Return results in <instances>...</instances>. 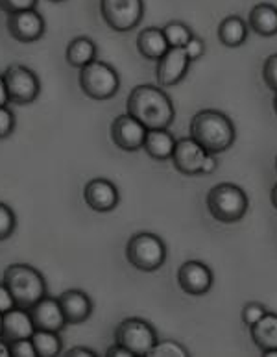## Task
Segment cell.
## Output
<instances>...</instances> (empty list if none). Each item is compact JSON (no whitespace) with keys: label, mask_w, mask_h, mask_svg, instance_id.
I'll return each instance as SVG.
<instances>
[{"label":"cell","mask_w":277,"mask_h":357,"mask_svg":"<svg viewBox=\"0 0 277 357\" xmlns=\"http://www.w3.org/2000/svg\"><path fill=\"white\" fill-rule=\"evenodd\" d=\"M126 109L132 117H135L146 130H168L174 119L176 109L171 96L157 86H137L129 93L126 100Z\"/></svg>","instance_id":"1"},{"label":"cell","mask_w":277,"mask_h":357,"mask_svg":"<svg viewBox=\"0 0 277 357\" xmlns=\"http://www.w3.org/2000/svg\"><path fill=\"white\" fill-rule=\"evenodd\" d=\"M191 137L213 154L231 149L237 132L235 124L225 113L219 109H202L191 121Z\"/></svg>","instance_id":"2"},{"label":"cell","mask_w":277,"mask_h":357,"mask_svg":"<svg viewBox=\"0 0 277 357\" xmlns=\"http://www.w3.org/2000/svg\"><path fill=\"white\" fill-rule=\"evenodd\" d=\"M2 282L6 283V287L10 289L11 296L15 300V305L21 310H30L48 294L43 274L26 263L10 265L4 271Z\"/></svg>","instance_id":"3"},{"label":"cell","mask_w":277,"mask_h":357,"mask_svg":"<svg viewBox=\"0 0 277 357\" xmlns=\"http://www.w3.org/2000/svg\"><path fill=\"white\" fill-rule=\"evenodd\" d=\"M248 195L235 183H219L207 192V209L213 219L224 224L239 222L248 213Z\"/></svg>","instance_id":"4"},{"label":"cell","mask_w":277,"mask_h":357,"mask_svg":"<svg viewBox=\"0 0 277 357\" xmlns=\"http://www.w3.org/2000/svg\"><path fill=\"white\" fill-rule=\"evenodd\" d=\"M126 259L141 272L159 271L166 261V245L159 235L141 231L128 241Z\"/></svg>","instance_id":"5"},{"label":"cell","mask_w":277,"mask_h":357,"mask_svg":"<svg viewBox=\"0 0 277 357\" xmlns=\"http://www.w3.org/2000/svg\"><path fill=\"white\" fill-rule=\"evenodd\" d=\"M78 84L80 89L93 100H109L120 89V78L117 70L100 59H95L93 63L80 69Z\"/></svg>","instance_id":"6"},{"label":"cell","mask_w":277,"mask_h":357,"mask_svg":"<svg viewBox=\"0 0 277 357\" xmlns=\"http://www.w3.org/2000/svg\"><path fill=\"white\" fill-rule=\"evenodd\" d=\"M2 76H4L6 89L10 96V104L28 106L38 100L39 93H41V80L32 69H28L21 63H13L4 70Z\"/></svg>","instance_id":"7"},{"label":"cell","mask_w":277,"mask_h":357,"mask_svg":"<svg viewBox=\"0 0 277 357\" xmlns=\"http://www.w3.org/2000/svg\"><path fill=\"white\" fill-rule=\"evenodd\" d=\"M115 342L132 350L135 356H148L150 350L157 342V333H155V328L150 324L148 320L129 317V319H124L117 326Z\"/></svg>","instance_id":"8"},{"label":"cell","mask_w":277,"mask_h":357,"mask_svg":"<svg viewBox=\"0 0 277 357\" xmlns=\"http://www.w3.org/2000/svg\"><path fill=\"white\" fill-rule=\"evenodd\" d=\"M102 19L115 32H129L141 24L144 15L143 0H100Z\"/></svg>","instance_id":"9"},{"label":"cell","mask_w":277,"mask_h":357,"mask_svg":"<svg viewBox=\"0 0 277 357\" xmlns=\"http://www.w3.org/2000/svg\"><path fill=\"white\" fill-rule=\"evenodd\" d=\"M6 28L17 43L30 45L43 38L47 32V22L38 10H24L8 15Z\"/></svg>","instance_id":"10"},{"label":"cell","mask_w":277,"mask_h":357,"mask_svg":"<svg viewBox=\"0 0 277 357\" xmlns=\"http://www.w3.org/2000/svg\"><path fill=\"white\" fill-rule=\"evenodd\" d=\"M146 126L141 124L129 113L118 115L111 123V141L124 152H137L143 149L146 137Z\"/></svg>","instance_id":"11"},{"label":"cell","mask_w":277,"mask_h":357,"mask_svg":"<svg viewBox=\"0 0 277 357\" xmlns=\"http://www.w3.org/2000/svg\"><path fill=\"white\" fill-rule=\"evenodd\" d=\"M205 154H207V150L198 141H194L192 137H183L176 141L171 161L177 172H182L185 176H194V174H202Z\"/></svg>","instance_id":"12"},{"label":"cell","mask_w":277,"mask_h":357,"mask_svg":"<svg viewBox=\"0 0 277 357\" xmlns=\"http://www.w3.org/2000/svg\"><path fill=\"white\" fill-rule=\"evenodd\" d=\"M191 59L187 58L183 48H168L161 59H157L155 76L161 87H174L185 78Z\"/></svg>","instance_id":"13"},{"label":"cell","mask_w":277,"mask_h":357,"mask_svg":"<svg viewBox=\"0 0 277 357\" xmlns=\"http://www.w3.org/2000/svg\"><path fill=\"white\" fill-rule=\"evenodd\" d=\"M84 200L93 211L109 213L118 206L120 195L113 181L106 180V178H95L84 187Z\"/></svg>","instance_id":"14"},{"label":"cell","mask_w":277,"mask_h":357,"mask_svg":"<svg viewBox=\"0 0 277 357\" xmlns=\"http://www.w3.org/2000/svg\"><path fill=\"white\" fill-rule=\"evenodd\" d=\"M177 283L187 294L202 296L213 287V272L202 261H187L177 272Z\"/></svg>","instance_id":"15"},{"label":"cell","mask_w":277,"mask_h":357,"mask_svg":"<svg viewBox=\"0 0 277 357\" xmlns=\"http://www.w3.org/2000/svg\"><path fill=\"white\" fill-rule=\"evenodd\" d=\"M30 317H32V322L35 326V330H47V331H61L67 328V319H65V313L61 310V304H59L58 298H52V296H45L43 300H39L38 304L30 307Z\"/></svg>","instance_id":"16"},{"label":"cell","mask_w":277,"mask_h":357,"mask_svg":"<svg viewBox=\"0 0 277 357\" xmlns=\"http://www.w3.org/2000/svg\"><path fill=\"white\" fill-rule=\"evenodd\" d=\"M61 310L65 313L67 324H81L86 322L93 314V300L89 298V294L80 291V289H69L58 296Z\"/></svg>","instance_id":"17"},{"label":"cell","mask_w":277,"mask_h":357,"mask_svg":"<svg viewBox=\"0 0 277 357\" xmlns=\"http://www.w3.org/2000/svg\"><path fill=\"white\" fill-rule=\"evenodd\" d=\"M35 326L32 322L30 311L13 307L2 317V339L6 342L19 341V339H32Z\"/></svg>","instance_id":"18"},{"label":"cell","mask_w":277,"mask_h":357,"mask_svg":"<svg viewBox=\"0 0 277 357\" xmlns=\"http://www.w3.org/2000/svg\"><path fill=\"white\" fill-rule=\"evenodd\" d=\"M168 43H166L165 33H163V28H144L141 30L137 36V50L138 54L146 59H161L168 50Z\"/></svg>","instance_id":"19"},{"label":"cell","mask_w":277,"mask_h":357,"mask_svg":"<svg viewBox=\"0 0 277 357\" xmlns=\"http://www.w3.org/2000/svg\"><path fill=\"white\" fill-rule=\"evenodd\" d=\"M174 146H176V139H174V135L168 130H148L146 132L143 149L152 160H171Z\"/></svg>","instance_id":"20"},{"label":"cell","mask_w":277,"mask_h":357,"mask_svg":"<svg viewBox=\"0 0 277 357\" xmlns=\"http://www.w3.org/2000/svg\"><path fill=\"white\" fill-rule=\"evenodd\" d=\"M251 341L261 352L277 350V313H268L259 322L250 326Z\"/></svg>","instance_id":"21"},{"label":"cell","mask_w":277,"mask_h":357,"mask_svg":"<svg viewBox=\"0 0 277 357\" xmlns=\"http://www.w3.org/2000/svg\"><path fill=\"white\" fill-rule=\"evenodd\" d=\"M96 54H98V48L96 43L91 38H86V36H80V38H74L67 45V50H65V59L70 67L74 69H84L89 63H93L96 59Z\"/></svg>","instance_id":"22"},{"label":"cell","mask_w":277,"mask_h":357,"mask_svg":"<svg viewBox=\"0 0 277 357\" xmlns=\"http://www.w3.org/2000/svg\"><path fill=\"white\" fill-rule=\"evenodd\" d=\"M250 28L262 38L277 36V6L261 2L250 11Z\"/></svg>","instance_id":"23"},{"label":"cell","mask_w":277,"mask_h":357,"mask_svg":"<svg viewBox=\"0 0 277 357\" xmlns=\"http://www.w3.org/2000/svg\"><path fill=\"white\" fill-rule=\"evenodd\" d=\"M219 39L224 47L237 48L248 39V24L239 15L225 17L219 24Z\"/></svg>","instance_id":"24"},{"label":"cell","mask_w":277,"mask_h":357,"mask_svg":"<svg viewBox=\"0 0 277 357\" xmlns=\"http://www.w3.org/2000/svg\"><path fill=\"white\" fill-rule=\"evenodd\" d=\"M32 342L35 347L38 356L52 357L61 354L63 341L59 337V331H47V330H35L32 335Z\"/></svg>","instance_id":"25"},{"label":"cell","mask_w":277,"mask_h":357,"mask_svg":"<svg viewBox=\"0 0 277 357\" xmlns=\"http://www.w3.org/2000/svg\"><path fill=\"white\" fill-rule=\"evenodd\" d=\"M163 33H165V39L171 48H183L189 41L192 39V30L187 26L185 22L180 21H171L166 22L163 26Z\"/></svg>","instance_id":"26"},{"label":"cell","mask_w":277,"mask_h":357,"mask_svg":"<svg viewBox=\"0 0 277 357\" xmlns=\"http://www.w3.org/2000/svg\"><path fill=\"white\" fill-rule=\"evenodd\" d=\"M150 357H187L189 356V350L185 347H182L177 341H157L154 344V348L150 350Z\"/></svg>","instance_id":"27"},{"label":"cell","mask_w":277,"mask_h":357,"mask_svg":"<svg viewBox=\"0 0 277 357\" xmlns=\"http://www.w3.org/2000/svg\"><path fill=\"white\" fill-rule=\"evenodd\" d=\"M17 228V217L10 206L0 202V241L10 239L11 235L15 234Z\"/></svg>","instance_id":"28"},{"label":"cell","mask_w":277,"mask_h":357,"mask_svg":"<svg viewBox=\"0 0 277 357\" xmlns=\"http://www.w3.org/2000/svg\"><path fill=\"white\" fill-rule=\"evenodd\" d=\"M39 0H0V11L6 15L24 10H38Z\"/></svg>","instance_id":"29"},{"label":"cell","mask_w":277,"mask_h":357,"mask_svg":"<svg viewBox=\"0 0 277 357\" xmlns=\"http://www.w3.org/2000/svg\"><path fill=\"white\" fill-rule=\"evenodd\" d=\"M262 80H264L268 89L277 93V54L268 56L264 65H262Z\"/></svg>","instance_id":"30"},{"label":"cell","mask_w":277,"mask_h":357,"mask_svg":"<svg viewBox=\"0 0 277 357\" xmlns=\"http://www.w3.org/2000/svg\"><path fill=\"white\" fill-rule=\"evenodd\" d=\"M15 113L8 106H0V139H8L15 132Z\"/></svg>","instance_id":"31"},{"label":"cell","mask_w":277,"mask_h":357,"mask_svg":"<svg viewBox=\"0 0 277 357\" xmlns=\"http://www.w3.org/2000/svg\"><path fill=\"white\" fill-rule=\"evenodd\" d=\"M264 314H267L264 305L257 304V302H250V304H246L244 307H242V322L250 328V326H253L255 322H259Z\"/></svg>","instance_id":"32"},{"label":"cell","mask_w":277,"mask_h":357,"mask_svg":"<svg viewBox=\"0 0 277 357\" xmlns=\"http://www.w3.org/2000/svg\"><path fill=\"white\" fill-rule=\"evenodd\" d=\"M8 344H10L11 356H15V357H35L38 356L32 339H19V341H11V342H8Z\"/></svg>","instance_id":"33"},{"label":"cell","mask_w":277,"mask_h":357,"mask_svg":"<svg viewBox=\"0 0 277 357\" xmlns=\"http://www.w3.org/2000/svg\"><path fill=\"white\" fill-rule=\"evenodd\" d=\"M183 50H185L187 58L194 61V59H200L203 56V52H205V43L200 38H196V36H192V39L183 47Z\"/></svg>","instance_id":"34"},{"label":"cell","mask_w":277,"mask_h":357,"mask_svg":"<svg viewBox=\"0 0 277 357\" xmlns=\"http://www.w3.org/2000/svg\"><path fill=\"white\" fill-rule=\"evenodd\" d=\"M13 307H17V305L13 296H11L10 289L6 287L4 282H0V313H8V311H11Z\"/></svg>","instance_id":"35"},{"label":"cell","mask_w":277,"mask_h":357,"mask_svg":"<svg viewBox=\"0 0 277 357\" xmlns=\"http://www.w3.org/2000/svg\"><path fill=\"white\" fill-rule=\"evenodd\" d=\"M216 169H219V160H216V154H213V152H207V154H205V160H203L202 174H213Z\"/></svg>","instance_id":"36"},{"label":"cell","mask_w":277,"mask_h":357,"mask_svg":"<svg viewBox=\"0 0 277 357\" xmlns=\"http://www.w3.org/2000/svg\"><path fill=\"white\" fill-rule=\"evenodd\" d=\"M107 357H134L135 354L132 352V350H128L126 347H122V344H118V342H115L113 347L107 348L106 352Z\"/></svg>","instance_id":"37"},{"label":"cell","mask_w":277,"mask_h":357,"mask_svg":"<svg viewBox=\"0 0 277 357\" xmlns=\"http://www.w3.org/2000/svg\"><path fill=\"white\" fill-rule=\"evenodd\" d=\"M65 356L67 357H95L96 352L95 350H91V348L74 347V348H70V350H67V352H65Z\"/></svg>","instance_id":"38"},{"label":"cell","mask_w":277,"mask_h":357,"mask_svg":"<svg viewBox=\"0 0 277 357\" xmlns=\"http://www.w3.org/2000/svg\"><path fill=\"white\" fill-rule=\"evenodd\" d=\"M10 104V96H8V89H6L4 76L0 75V106H8Z\"/></svg>","instance_id":"39"},{"label":"cell","mask_w":277,"mask_h":357,"mask_svg":"<svg viewBox=\"0 0 277 357\" xmlns=\"http://www.w3.org/2000/svg\"><path fill=\"white\" fill-rule=\"evenodd\" d=\"M8 356H11L10 344H8V342H6L4 339L0 337V357H8Z\"/></svg>","instance_id":"40"},{"label":"cell","mask_w":277,"mask_h":357,"mask_svg":"<svg viewBox=\"0 0 277 357\" xmlns=\"http://www.w3.org/2000/svg\"><path fill=\"white\" fill-rule=\"evenodd\" d=\"M270 198H272V204H274V208L277 209V183H276V185L272 187V192H270Z\"/></svg>","instance_id":"41"},{"label":"cell","mask_w":277,"mask_h":357,"mask_svg":"<svg viewBox=\"0 0 277 357\" xmlns=\"http://www.w3.org/2000/svg\"><path fill=\"white\" fill-rule=\"evenodd\" d=\"M264 357H277V350H268V352H262Z\"/></svg>","instance_id":"42"},{"label":"cell","mask_w":277,"mask_h":357,"mask_svg":"<svg viewBox=\"0 0 277 357\" xmlns=\"http://www.w3.org/2000/svg\"><path fill=\"white\" fill-rule=\"evenodd\" d=\"M274 112H276V115H277V93H276V96H274Z\"/></svg>","instance_id":"43"},{"label":"cell","mask_w":277,"mask_h":357,"mask_svg":"<svg viewBox=\"0 0 277 357\" xmlns=\"http://www.w3.org/2000/svg\"><path fill=\"white\" fill-rule=\"evenodd\" d=\"M2 317H4V314L0 313V337H2Z\"/></svg>","instance_id":"44"},{"label":"cell","mask_w":277,"mask_h":357,"mask_svg":"<svg viewBox=\"0 0 277 357\" xmlns=\"http://www.w3.org/2000/svg\"><path fill=\"white\" fill-rule=\"evenodd\" d=\"M48 2H54V4H58V2H65V0H48Z\"/></svg>","instance_id":"45"},{"label":"cell","mask_w":277,"mask_h":357,"mask_svg":"<svg viewBox=\"0 0 277 357\" xmlns=\"http://www.w3.org/2000/svg\"><path fill=\"white\" fill-rule=\"evenodd\" d=\"M276 171H277V158H276Z\"/></svg>","instance_id":"46"}]
</instances>
